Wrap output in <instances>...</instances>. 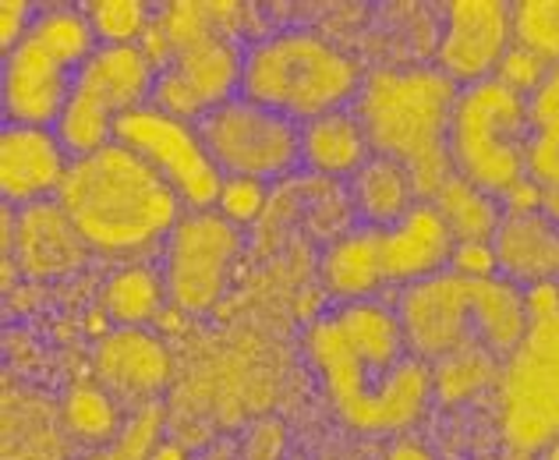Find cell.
Segmentation results:
<instances>
[{
    "label": "cell",
    "mask_w": 559,
    "mask_h": 460,
    "mask_svg": "<svg viewBox=\"0 0 559 460\" xmlns=\"http://www.w3.org/2000/svg\"><path fill=\"white\" fill-rule=\"evenodd\" d=\"M308 358L333 411L358 433H401L436 397V373L407 347L401 316L382 302H350L316 319Z\"/></svg>",
    "instance_id": "1"
},
{
    "label": "cell",
    "mask_w": 559,
    "mask_h": 460,
    "mask_svg": "<svg viewBox=\"0 0 559 460\" xmlns=\"http://www.w3.org/2000/svg\"><path fill=\"white\" fill-rule=\"evenodd\" d=\"M57 202L99 256L164 248L167 234L188 213L178 191L121 142L71 160Z\"/></svg>",
    "instance_id": "2"
},
{
    "label": "cell",
    "mask_w": 559,
    "mask_h": 460,
    "mask_svg": "<svg viewBox=\"0 0 559 460\" xmlns=\"http://www.w3.org/2000/svg\"><path fill=\"white\" fill-rule=\"evenodd\" d=\"M407 347L421 362L439 365L471 344L489 347L507 362L532 326V298L503 276H471L447 270L421 284H411L396 298Z\"/></svg>",
    "instance_id": "3"
},
{
    "label": "cell",
    "mask_w": 559,
    "mask_h": 460,
    "mask_svg": "<svg viewBox=\"0 0 559 460\" xmlns=\"http://www.w3.org/2000/svg\"><path fill=\"white\" fill-rule=\"evenodd\" d=\"M457 93L461 89L439 68H382L365 75L355 99L372 153L401 163L421 202H429L453 174L450 117Z\"/></svg>",
    "instance_id": "4"
},
{
    "label": "cell",
    "mask_w": 559,
    "mask_h": 460,
    "mask_svg": "<svg viewBox=\"0 0 559 460\" xmlns=\"http://www.w3.org/2000/svg\"><path fill=\"white\" fill-rule=\"evenodd\" d=\"M532 96L503 79L467 85L450 117V167L503 205H538L532 185Z\"/></svg>",
    "instance_id": "5"
},
{
    "label": "cell",
    "mask_w": 559,
    "mask_h": 460,
    "mask_svg": "<svg viewBox=\"0 0 559 460\" xmlns=\"http://www.w3.org/2000/svg\"><path fill=\"white\" fill-rule=\"evenodd\" d=\"M361 82L358 64L316 33H276L245 50L241 96L294 125L347 110Z\"/></svg>",
    "instance_id": "6"
},
{
    "label": "cell",
    "mask_w": 559,
    "mask_h": 460,
    "mask_svg": "<svg viewBox=\"0 0 559 460\" xmlns=\"http://www.w3.org/2000/svg\"><path fill=\"white\" fill-rule=\"evenodd\" d=\"M96 50L99 39L85 8L39 11L19 47L4 54L0 96L8 125L53 128L68 107L82 64Z\"/></svg>",
    "instance_id": "7"
},
{
    "label": "cell",
    "mask_w": 559,
    "mask_h": 460,
    "mask_svg": "<svg viewBox=\"0 0 559 460\" xmlns=\"http://www.w3.org/2000/svg\"><path fill=\"white\" fill-rule=\"evenodd\" d=\"M532 326L499 368V433L521 453H542L559 439V294L527 291Z\"/></svg>",
    "instance_id": "8"
},
{
    "label": "cell",
    "mask_w": 559,
    "mask_h": 460,
    "mask_svg": "<svg viewBox=\"0 0 559 460\" xmlns=\"http://www.w3.org/2000/svg\"><path fill=\"white\" fill-rule=\"evenodd\" d=\"M159 68L142 43L131 47H99L82 64L75 89L68 96L61 121L53 125L57 139L75 156H90L117 135V121L150 107Z\"/></svg>",
    "instance_id": "9"
},
{
    "label": "cell",
    "mask_w": 559,
    "mask_h": 460,
    "mask_svg": "<svg viewBox=\"0 0 559 460\" xmlns=\"http://www.w3.org/2000/svg\"><path fill=\"white\" fill-rule=\"evenodd\" d=\"M241 248V224H234L219 210H188L159 248L167 302L188 316L210 311L224 298Z\"/></svg>",
    "instance_id": "10"
},
{
    "label": "cell",
    "mask_w": 559,
    "mask_h": 460,
    "mask_svg": "<svg viewBox=\"0 0 559 460\" xmlns=\"http://www.w3.org/2000/svg\"><path fill=\"white\" fill-rule=\"evenodd\" d=\"M195 128L227 181L270 185L301 163V125L245 96L210 110Z\"/></svg>",
    "instance_id": "11"
},
{
    "label": "cell",
    "mask_w": 559,
    "mask_h": 460,
    "mask_svg": "<svg viewBox=\"0 0 559 460\" xmlns=\"http://www.w3.org/2000/svg\"><path fill=\"white\" fill-rule=\"evenodd\" d=\"M114 142L135 150L164 181L178 191L185 210H216L227 177L219 174L210 150L191 121L159 107H142L117 121Z\"/></svg>",
    "instance_id": "12"
},
{
    "label": "cell",
    "mask_w": 559,
    "mask_h": 460,
    "mask_svg": "<svg viewBox=\"0 0 559 460\" xmlns=\"http://www.w3.org/2000/svg\"><path fill=\"white\" fill-rule=\"evenodd\" d=\"M241 68L245 50L227 33H210L174 47L159 64L153 107L195 125L227 99L241 96Z\"/></svg>",
    "instance_id": "13"
},
{
    "label": "cell",
    "mask_w": 559,
    "mask_h": 460,
    "mask_svg": "<svg viewBox=\"0 0 559 460\" xmlns=\"http://www.w3.org/2000/svg\"><path fill=\"white\" fill-rule=\"evenodd\" d=\"M510 50L513 4L507 0H453L443 8L436 68L457 89L496 79Z\"/></svg>",
    "instance_id": "14"
},
{
    "label": "cell",
    "mask_w": 559,
    "mask_h": 460,
    "mask_svg": "<svg viewBox=\"0 0 559 460\" xmlns=\"http://www.w3.org/2000/svg\"><path fill=\"white\" fill-rule=\"evenodd\" d=\"M90 245L57 199L11 210V241L4 245V287L14 270L28 280H61L90 259Z\"/></svg>",
    "instance_id": "15"
},
{
    "label": "cell",
    "mask_w": 559,
    "mask_h": 460,
    "mask_svg": "<svg viewBox=\"0 0 559 460\" xmlns=\"http://www.w3.org/2000/svg\"><path fill=\"white\" fill-rule=\"evenodd\" d=\"M71 167V153L53 128L4 125L0 131V191L4 205H22L57 199Z\"/></svg>",
    "instance_id": "16"
},
{
    "label": "cell",
    "mask_w": 559,
    "mask_h": 460,
    "mask_svg": "<svg viewBox=\"0 0 559 460\" xmlns=\"http://www.w3.org/2000/svg\"><path fill=\"white\" fill-rule=\"evenodd\" d=\"M489 248L496 276L513 287H559V224L542 205H507Z\"/></svg>",
    "instance_id": "17"
},
{
    "label": "cell",
    "mask_w": 559,
    "mask_h": 460,
    "mask_svg": "<svg viewBox=\"0 0 559 460\" xmlns=\"http://www.w3.org/2000/svg\"><path fill=\"white\" fill-rule=\"evenodd\" d=\"M99 390L121 404H156L170 379V354L145 326H117L93 351Z\"/></svg>",
    "instance_id": "18"
},
{
    "label": "cell",
    "mask_w": 559,
    "mask_h": 460,
    "mask_svg": "<svg viewBox=\"0 0 559 460\" xmlns=\"http://www.w3.org/2000/svg\"><path fill=\"white\" fill-rule=\"evenodd\" d=\"M379 251L386 284H396L404 291L411 284H421V280L453 270L457 241H453L447 220L439 216L436 205L418 202L404 220L379 231Z\"/></svg>",
    "instance_id": "19"
},
{
    "label": "cell",
    "mask_w": 559,
    "mask_h": 460,
    "mask_svg": "<svg viewBox=\"0 0 559 460\" xmlns=\"http://www.w3.org/2000/svg\"><path fill=\"white\" fill-rule=\"evenodd\" d=\"M372 160V145L355 110H336L301 125V163L322 177H355Z\"/></svg>",
    "instance_id": "20"
},
{
    "label": "cell",
    "mask_w": 559,
    "mask_h": 460,
    "mask_svg": "<svg viewBox=\"0 0 559 460\" xmlns=\"http://www.w3.org/2000/svg\"><path fill=\"white\" fill-rule=\"evenodd\" d=\"M350 202H355L358 216L365 220V227L386 231L396 220H404L418 199V188L411 181V174L393 163L390 156H376L350 177Z\"/></svg>",
    "instance_id": "21"
},
{
    "label": "cell",
    "mask_w": 559,
    "mask_h": 460,
    "mask_svg": "<svg viewBox=\"0 0 559 460\" xmlns=\"http://www.w3.org/2000/svg\"><path fill=\"white\" fill-rule=\"evenodd\" d=\"M322 280H326V287L344 305L369 302L372 294L386 284V276H382L379 231L358 227L344 237H336L326 248V256H322Z\"/></svg>",
    "instance_id": "22"
},
{
    "label": "cell",
    "mask_w": 559,
    "mask_h": 460,
    "mask_svg": "<svg viewBox=\"0 0 559 460\" xmlns=\"http://www.w3.org/2000/svg\"><path fill=\"white\" fill-rule=\"evenodd\" d=\"M439 216L447 220V227L453 234L457 248H471V245H492L499 220H503L507 205L499 202L489 191H481L478 185L464 181V177L450 174L447 185L429 199Z\"/></svg>",
    "instance_id": "23"
},
{
    "label": "cell",
    "mask_w": 559,
    "mask_h": 460,
    "mask_svg": "<svg viewBox=\"0 0 559 460\" xmlns=\"http://www.w3.org/2000/svg\"><path fill=\"white\" fill-rule=\"evenodd\" d=\"M167 302L164 276L150 266H124L103 284V311L114 326H145Z\"/></svg>",
    "instance_id": "24"
},
{
    "label": "cell",
    "mask_w": 559,
    "mask_h": 460,
    "mask_svg": "<svg viewBox=\"0 0 559 460\" xmlns=\"http://www.w3.org/2000/svg\"><path fill=\"white\" fill-rule=\"evenodd\" d=\"M513 47L535 54L549 68L559 64V0L513 4Z\"/></svg>",
    "instance_id": "25"
},
{
    "label": "cell",
    "mask_w": 559,
    "mask_h": 460,
    "mask_svg": "<svg viewBox=\"0 0 559 460\" xmlns=\"http://www.w3.org/2000/svg\"><path fill=\"white\" fill-rule=\"evenodd\" d=\"M159 428H164V411L159 404L135 408L128 422L110 436L107 447H99L85 460H153L159 453Z\"/></svg>",
    "instance_id": "26"
},
{
    "label": "cell",
    "mask_w": 559,
    "mask_h": 460,
    "mask_svg": "<svg viewBox=\"0 0 559 460\" xmlns=\"http://www.w3.org/2000/svg\"><path fill=\"white\" fill-rule=\"evenodd\" d=\"M85 14H90L99 47H131L153 28L150 8L139 0H99V4L85 8Z\"/></svg>",
    "instance_id": "27"
},
{
    "label": "cell",
    "mask_w": 559,
    "mask_h": 460,
    "mask_svg": "<svg viewBox=\"0 0 559 460\" xmlns=\"http://www.w3.org/2000/svg\"><path fill=\"white\" fill-rule=\"evenodd\" d=\"M532 117H535V145H532V174L559 163V64L532 93Z\"/></svg>",
    "instance_id": "28"
},
{
    "label": "cell",
    "mask_w": 559,
    "mask_h": 460,
    "mask_svg": "<svg viewBox=\"0 0 559 460\" xmlns=\"http://www.w3.org/2000/svg\"><path fill=\"white\" fill-rule=\"evenodd\" d=\"M68 414H71V425L79 428L85 436H114L117 428V414H114V397L103 393V390H79L71 397L68 404Z\"/></svg>",
    "instance_id": "29"
},
{
    "label": "cell",
    "mask_w": 559,
    "mask_h": 460,
    "mask_svg": "<svg viewBox=\"0 0 559 460\" xmlns=\"http://www.w3.org/2000/svg\"><path fill=\"white\" fill-rule=\"evenodd\" d=\"M259 205H262V185H255V181H227L216 210L224 216H230L234 224H245V220H252L259 213Z\"/></svg>",
    "instance_id": "30"
},
{
    "label": "cell",
    "mask_w": 559,
    "mask_h": 460,
    "mask_svg": "<svg viewBox=\"0 0 559 460\" xmlns=\"http://www.w3.org/2000/svg\"><path fill=\"white\" fill-rule=\"evenodd\" d=\"M33 22H36V14L25 0H4V4H0V47H4V54L11 47H19L22 36L33 28Z\"/></svg>",
    "instance_id": "31"
},
{
    "label": "cell",
    "mask_w": 559,
    "mask_h": 460,
    "mask_svg": "<svg viewBox=\"0 0 559 460\" xmlns=\"http://www.w3.org/2000/svg\"><path fill=\"white\" fill-rule=\"evenodd\" d=\"M390 460H432V457L425 450H418V447H401V450L390 453Z\"/></svg>",
    "instance_id": "32"
},
{
    "label": "cell",
    "mask_w": 559,
    "mask_h": 460,
    "mask_svg": "<svg viewBox=\"0 0 559 460\" xmlns=\"http://www.w3.org/2000/svg\"><path fill=\"white\" fill-rule=\"evenodd\" d=\"M542 460H559V439H556V443H549V447L542 450Z\"/></svg>",
    "instance_id": "33"
},
{
    "label": "cell",
    "mask_w": 559,
    "mask_h": 460,
    "mask_svg": "<svg viewBox=\"0 0 559 460\" xmlns=\"http://www.w3.org/2000/svg\"><path fill=\"white\" fill-rule=\"evenodd\" d=\"M556 294H559V287H556Z\"/></svg>",
    "instance_id": "34"
}]
</instances>
